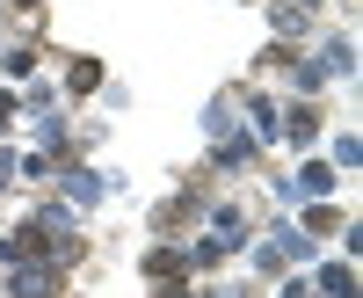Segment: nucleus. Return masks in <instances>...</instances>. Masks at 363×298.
I'll list each match as a JSON object with an SVG mask.
<instances>
[{
  "mask_svg": "<svg viewBox=\"0 0 363 298\" xmlns=\"http://www.w3.org/2000/svg\"><path fill=\"white\" fill-rule=\"evenodd\" d=\"M298 189H313V197H327V189H335V167H320V160H313L306 175H298Z\"/></svg>",
  "mask_w": 363,
  "mask_h": 298,
  "instance_id": "1",
  "label": "nucleus"
},
{
  "mask_svg": "<svg viewBox=\"0 0 363 298\" xmlns=\"http://www.w3.org/2000/svg\"><path fill=\"white\" fill-rule=\"evenodd\" d=\"M15 8H44V0H15Z\"/></svg>",
  "mask_w": 363,
  "mask_h": 298,
  "instance_id": "2",
  "label": "nucleus"
}]
</instances>
